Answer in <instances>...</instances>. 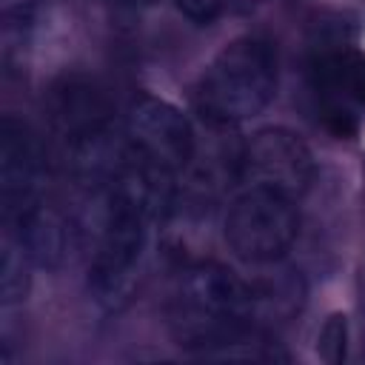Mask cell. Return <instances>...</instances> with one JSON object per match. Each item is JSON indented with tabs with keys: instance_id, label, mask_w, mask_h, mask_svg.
<instances>
[{
	"instance_id": "10",
	"label": "cell",
	"mask_w": 365,
	"mask_h": 365,
	"mask_svg": "<svg viewBox=\"0 0 365 365\" xmlns=\"http://www.w3.org/2000/svg\"><path fill=\"white\" fill-rule=\"evenodd\" d=\"M29 265L31 257L23 248V242L6 231L3 245H0V297L3 305H17L29 294Z\"/></svg>"
},
{
	"instance_id": "3",
	"label": "cell",
	"mask_w": 365,
	"mask_h": 365,
	"mask_svg": "<svg viewBox=\"0 0 365 365\" xmlns=\"http://www.w3.org/2000/svg\"><path fill=\"white\" fill-rule=\"evenodd\" d=\"M51 123L77 177H111L120 154L111 143V103L88 80H63L51 91Z\"/></svg>"
},
{
	"instance_id": "7",
	"label": "cell",
	"mask_w": 365,
	"mask_h": 365,
	"mask_svg": "<svg viewBox=\"0 0 365 365\" xmlns=\"http://www.w3.org/2000/svg\"><path fill=\"white\" fill-rule=\"evenodd\" d=\"M125 148L180 174L194 160V128L180 108L160 97H140L125 117Z\"/></svg>"
},
{
	"instance_id": "9",
	"label": "cell",
	"mask_w": 365,
	"mask_h": 365,
	"mask_svg": "<svg viewBox=\"0 0 365 365\" xmlns=\"http://www.w3.org/2000/svg\"><path fill=\"white\" fill-rule=\"evenodd\" d=\"M314 83L331 103V114L339 120L351 117L348 108H365V54L354 48L325 51L314 63Z\"/></svg>"
},
{
	"instance_id": "5",
	"label": "cell",
	"mask_w": 365,
	"mask_h": 365,
	"mask_svg": "<svg viewBox=\"0 0 365 365\" xmlns=\"http://www.w3.org/2000/svg\"><path fill=\"white\" fill-rule=\"evenodd\" d=\"M297 228L294 200L259 185H245L225 214V242L240 259L254 265L282 259L297 240Z\"/></svg>"
},
{
	"instance_id": "8",
	"label": "cell",
	"mask_w": 365,
	"mask_h": 365,
	"mask_svg": "<svg viewBox=\"0 0 365 365\" xmlns=\"http://www.w3.org/2000/svg\"><path fill=\"white\" fill-rule=\"evenodd\" d=\"M43 151L26 123L3 117L0 123V205L3 220L43 200Z\"/></svg>"
},
{
	"instance_id": "11",
	"label": "cell",
	"mask_w": 365,
	"mask_h": 365,
	"mask_svg": "<svg viewBox=\"0 0 365 365\" xmlns=\"http://www.w3.org/2000/svg\"><path fill=\"white\" fill-rule=\"evenodd\" d=\"M345 345H348V322L342 314H331L317 336V354L325 362L336 365L345 359Z\"/></svg>"
},
{
	"instance_id": "1",
	"label": "cell",
	"mask_w": 365,
	"mask_h": 365,
	"mask_svg": "<svg viewBox=\"0 0 365 365\" xmlns=\"http://www.w3.org/2000/svg\"><path fill=\"white\" fill-rule=\"evenodd\" d=\"M254 294L231 268L197 262L185 268L168 299V328L194 356H202L248 331Z\"/></svg>"
},
{
	"instance_id": "4",
	"label": "cell",
	"mask_w": 365,
	"mask_h": 365,
	"mask_svg": "<svg viewBox=\"0 0 365 365\" xmlns=\"http://www.w3.org/2000/svg\"><path fill=\"white\" fill-rule=\"evenodd\" d=\"M151 220L137 208L106 194L94 254L88 262V288L106 308H123L137 291Z\"/></svg>"
},
{
	"instance_id": "12",
	"label": "cell",
	"mask_w": 365,
	"mask_h": 365,
	"mask_svg": "<svg viewBox=\"0 0 365 365\" xmlns=\"http://www.w3.org/2000/svg\"><path fill=\"white\" fill-rule=\"evenodd\" d=\"M174 3H177V9L188 20H194V23H211L225 9L228 0H174Z\"/></svg>"
},
{
	"instance_id": "2",
	"label": "cell",
	"mask_w": 365,
	"mask_h": 365,
	"mask_svg": "<svg viewBox=\"0 0 365 365\" xmlns=\"http://www.w3.org/2000/svg\"><path fill=\"white\" fill-rule=\"evenodd\" d=\"M277 94V51L265 37L228 43L202 71L194 106L211 125L257 117Z\"/></svg>"
},
{
	"instance_id": "6",
	"label": "cell",
	"mask_w": 365,
	"mask_h": 365,
	"mask_svg": "<svg viewBox=\"0 0 365 365\" xmlns=\"http://www.w3.org/2000/svg\"><path fill=\"white\" fill-rule=\"evenodd\" d=\"M237 174L245 185L271 188L299 200L314 180V157L294 131L262 128L245 143L237 160Z\"/></svg>"
}]
</instances>
